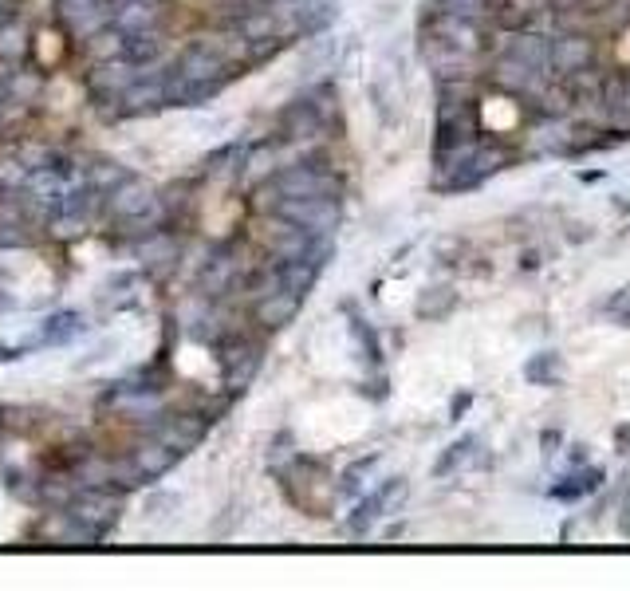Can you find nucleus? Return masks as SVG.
Listing matches in <instances>:
<instances>
[{
    "label": "nucleus",
    "mask_w": 630,
    "mask_h": 591,
    "mask_svg": "<svg viewBox=\"0 0 630 591\" xmlns=\"http://www.w3.org/2000/svg\"><path fill=\"white\" fill-rule=\"evenodd\" d=\"M276 213L300 229H308L312 237H327L339 225V205L335 197H284L276 205Z\"/></svg>",
    "instance_id": "1"
},
{
    "label": "nucleus",
    "mask_w": 630,
    "mask_h": 591,
    "mask_svg": "<svg viewBox=\"0 0 630 591\" xmlns=\"http://www.w3.org/2000/svg\"><path fill=\"white\" fill-rule=\"evenodd\" d=\"M548 60L556 75H571V71H583L595 60V48L587 36H552L548 40Z\"/></svg>",
    "instance_id": "2"
},
{
    "label": "nucleus",
    "mask_w": 630,
    "mask_h": 591,
    "mask_svg": "<svg viewBox=\"0 0 630 591\" xmlns=\"http://www.w3.org/2000/svg\"><path fill=\"white\" fill-rule=\"evenodd\" d=\"M493 83L504 87L508 95H536L548 79L536 67H528L524 60H516V56L504 52V60H497V67H493Z\"/></svg>",
    "instance_id": "3"
},
{
    "label": "nucleus",
    "mask_w": 630,
    "mask_h": 591,
    "mask_svg": "<svg viewBox=\"0 0 630 591\" xmlns=\"http://www.w3.org/2000/svg\"><path fill=\"white\" fill-rule=\"evenodd\" d=\"M296 312H300V296L288 292V288H280V292L260 296V304H256V324H264V328H284Z\"/></svg>",
    "instance_id": "4"
},
{
    "label": "nucleus",
    "mask_w": 630,
    "mask_h": 591,
    "mask_svg": "<svg viewBox=\"0 0 630 591\" xmlns=\"http://www.w3.org/2000/svg\"><path fill=\"white\" fill-rule=\"evenodd\" d=\"M599 485H603V469H583V465H579V473L564 477V481L552 489V497H556V501H579L583 493H595Z\"/></svg>",
    "instance_id": "5"
},
{
    "label": "nucleus",
    "mask_w": 630,
    "mask_h": 591,
    "mask_svg": "<svg viewBox=\"0 0 630 591\" xmlns=\"http://www.w3.org/2000/svg\"><path fill=\"white\" fill-rule=\"evenodd\" d=\"M146 205H154V197H150L146 186H138V182H126L123 190L115 194V213H119V217H130V221L142 217Z\"/></svg>",
    "instance_id": "6"
},
{
    "label": "nucleus",
    "mask_w": 630,
    "mask_h": 591,
    "mask_svg": "<svg viewBox=\"0 0 630 591\" xmlns=\"http://www.w3.org/2000/svg\"><path fill=\"white\" fill-rule=\"evenodd\" d=\"M178 461V450L174 446H142L138 454H134V469L138 473H162V469H170Z\"/></svg>",
    "instance_id": "7"
},
{
    "label": "nucleus",
    "mask_w": 630,
    "mask_h": 591,
    "mask_svg": "<svg viewBox=\"0 0 630 591\" xmlns=\"http://www.w3.org/2000/svg\"><path fill=\"white\" fill-rule=\"evenodd\" d=\"M79 316L75 312H63V316H56V320H48V331H44V339L48 343H67L71 335H79Z\"/></svg>",
    "instance_id": "8"
},
{
    "label": "nucleus",
    "mask_w": 630,
    "mask_h": 591,
    "mask_svg": "<svg viewBox=\"0 0 630 591\" xmlns=\"http://www.w3.org/2000/svg\"><path fill=\"white\" fill-rule=\"evenodd\" d=\"M524 375H528V383H556V355H552V351L536 355V359L524 367Z\"/></svg>",
    "instance_id": "9"
},
{
    "label": "nucleus",
    "mask_w": 630,
    "mask_h": 591,
    "mask_svg": "<svg viewBox=\"0 0 630 591\" xmlns=\"http://www.w3.org/2000/svg\"><path fill=\"white\" fill-rule=\"evenodd\" d=\"M473 446H477V442H473V438H465V442H457V446H453V450H449V454H445V458L438 461V473H449V469H453V465H457V461L465 458V454H469V450H473Z\"/></svg>",
    "instance_id": "10"
},
{
    "label": "nucleus",
    "mask_w": 630,
    "mask_h": 591,
    "mask_svg": "<svg viewBox=\"0 0 630 591\" xmlns=\"http://www.w3.org/2000/svg\"><path fill=\"white\" fill-rule=\"evenodd\" d=\"M556 446H560V434H552V430H548V434H544V454L552 458V454H556Z\"/></svg>",
    "instance_id": "11"
},
{
    "label": "nucleus",
    "mask_w": 630,
    "mask_h": 591,
    "mask_svg": "<svg viewBox=\"0 0 630 591\" xmlns=\"http://www.w3.org/2000/svg\"><path fill=\"white\" fill-rule=\"evenodd\" d=\"M469 402H473V394H461V398H453V418H457V414H461Z\"/></svg>",
    "instance_id": "12"
},
{
    "label": "nucleus",
    "mask_w": 630,
    "mask_h": 591,
    "mask_svg": "<svg viewBox=\"0 0 630 591\" xmlns=\"http://www.w3.org/2000/svg\"><path fill=\"white\" fill-rule=\"evenodd\" d=\"M579 465H587V454H583V446H575V450H571V469H579Z\"/></svg>",
    "instance_id": "13"
}]
</instances>
